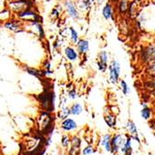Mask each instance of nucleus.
Here are the masks:
<instances>
[{
  "label": "nucleus",
  "instance_id": "bb28decb",
  "mask_svg": "<svg viewBox=\"0 0 155 155\" xmlns=\"http://www.w3.org/2000/svg\"><path fill=\"white\" fill-rule=\"evenodd\" d=\"M70 115V110L68 107L66 106H62V108L61 109L60 112H59V117L61 120H64L66 118H68V116Z\"/></svg>",
  "mask_w": 155,
  "mask_h": 155
},
{
  "label": "nucleus",
  "instance_id": "7c9ffc66",
  "mask_svg": "<svg viewBox=\"0 0 155 155\" xmlns=\"http://www.w3.org/2000/svg\"><path fill=\"white\" fill-rule=\"evenodd\" d=\"M76 97H77V93H76L74 88L68 91V97L69 98H71V100H74V98H76Z\"/></svg>",
  "mask_w": 155,
  "mask_h": 155
},
{
  "label": "nucleus",
  "instance_id": "6e6552de",
  "mask_svg": "<svg viewBox=\"0 0 155 155\" xmlns=\"http://www.w3.org/2000/svg\"><path fill=\"white\" fill-rule=\"evenodd\" d=\"M4 27L10 32L13 33H21L23 31V23L18 19H9L4 22Z\"/></svg>",
  "mask_w": 155,
  "mask_h": 155
},
{
  "label": "nucleus",
  "instance_id": "412c9836",
  "mask_svg": "<svg viewBox=\"0 0 155 155\" xmlns=\"http://www.w3.org/2000/svg\"><path fill=\"white\" fill-rule=\"evenodd\" d=\"M104 121L107 124V125L110 128H114L116 125V116L114 114H107L104 116Z\"/></svg>",
  "mask_w": 155,
  "mask_h": 155
},
{
  "label": "nucleus",
  "instance_id": "39448f33",
  "mask_svg": "<svg viewBox=\"0 0 155 155\" xmlns=\"http://www.w3.org/2000/svg\"><path fill=\"white\" fill-rule=\"evenodd\" d=\"M16 17L18 18V20H20L21 21L28 22V23H30L32 21H40V20H41V17L36 12L32 10V8L25 9L23 11L17 13Z\"/></svg>",
  "mask_w": 155,
  "mask_h": 155
},
{
  "label": "nucleus",
  "instance_id": "9b49d317",
  "mask_svg": "<svg viewBox=\"0 0 155 155\" xmlns=\"http://www.w3.org/2000/svg\"><path fill=\"white\" fill-rule=\"evenodd\" d=\"M76 46V51L79 55H86L88 50H89V42L87 39H79L77 43L75 44Z\"/></svg>",
  "mask_w": 155,
  "mask_h": 155
},
{
  "label": "nucleus",
  "instance_id": "c756f323",
  "mask_svg": "<svg viewBox=\"0 0 155 155\" xmlns=\"http://www.w3.org/2000/svg\"><path fill=\"white\" fill-rule=\"evenodd\" d=\"M69 143H70V138L67 135H63L62 137H61V145L64 147V148H67L69 146Z\"/></svg>",
  "mask_w": 155,
  "mask_h": 155
},
{
  "label": "nucleus",
  "instance_id": "f3484780",
  "mask_svg": "<svg viewBox=\"0 0 155 155\" xmlns=\"http://www.w3.org/2000/svg\"><path fill=\"white\" fill-rule=\"evenodd\" d=\"M126 129H127L128 133L130 134V137L132 138H134L135 140L139 142V137H138V133H137V126L135 124V123L131 120H129L127 123H126Z\"/></svg>",
  "mask_w": 155,
  "mask_h": 155
},
{
  "label": "nucleus",
  "instance_id": "f8f14e48",
  "mask_svg": "<svg viewBox=\"0 0 155 155\" xmlns=\"http://www.w3.org/2000/svg\"><path fill=\"white\" fill-rule=\"evenodd\" d=\"M129 2V0H119L116 3V7L114 8L116 13L119 15H124V14L127 13Z\"/></svg>",
  "mask_w": 155,
  "mask_h": 155
},
{
  "label": "nucleus",
  "instance_id": "b1692460",
  "mask_svg": "<svg viewBox=\"0 0 155 155\" xmlns=\"http://www.w3.org/2000/svg\"><path fill=\"white\" fill-rule=\"evenodd\" d=\"M11 18V12L8 8H4L3 10L0 11V21L5 22L8 21Z\"/></svg>",
  "mask_w": 155,
  "mask_h": 155
},
{
  "label": "nucleus",
  "instance_id": "393cba45",
  "mask_svg": "<svg viewBox=\"0 0 155 155\" xmlns=\"http://www.w3.org/2000/svg\"><path fill=\"white\" fill-rule=\"evenodd\" d=\"M72 149H71V152H73V151H78L79 150V149H80V146H81V140H80V138L79 137H74L73 138H72Z\"/></svg>",
  "mask_w": 155,
  "mask_h": 155
},
{
  "label": "nucleus",
  "instance_id": "f257e3e1",
  "mask_svg": "<svg viewBox=\"0 0 155 155\" xmlns=\"http://www.w3.org/2000/svg\"><path fill=\"white\" fill-rule=\"evenodd\" d=\"M55 98L56 95L53 90H46L38 96L39 102L41 103L43 109L48 112H51L54 110Z\"/></svg>",
  "mask_w": 155,
  "mask_h": 155
},
{
  "label": "nucleus",
  "instance_id": "4be33fe9",
  "mask_svg": "<svg viewBox=\"0 0 155 155\" xmlns=\"http://www.w3.org/2000/svg\"><path fill=\"white\" fill-rule=\"evenodd\" d=\"M70 110V114L73 115H79L83 112V107L80 103H74L72 106L69 108Z\"/></svg>",
  "mask_w": 155,
  "mask_h": 155
},
{
  "label": "nucleus",
  "instance_id": "c85d7f7f",
  "mask_svg": "<svg viewBox=\"0 0 155 155\" xmlns=\"http://www.w3.org/2000/svg\"><path fill=\"white\" fill-rule=\"evenodd\" d=\"M83 154L84 155H91L95 152V150L92 146H87L83 150Z\"/></svg>",
  "mask_w": 155,
  "mask_h": 155
},
{
  "label": "nucleus",
  "instance_id": "6ab92c4d",
  "mask_svg": "<svg viewBox=\"0 0 155 155\" xmlns=\"http://www.w3.org/2000/svg\"><path fill=\"white\" fill-rule=\"evenodd\" d=\"M68 32H69V37H70V40H71V42H72L73 44H76L77 41L80 39L77 31L74 29L73 26H71V27L68 28Z\"/></svg>",
  "mask_w": 155,
  "mask_h": 155
},
{
  "label": "nucleus",
  "instance_id": "20e7f679",
  "mask_svg": "<svg viewBox=\"0 0 155 155\" xmlns=\"http://www.w3.org/2000/svg\"><path fill=\"white\" fill-rule=\"evenodd\" d=\"M63 9L65 10L69 18H71L74 21H78L81 19L80 11L76 8L75 3L74 1H72V0H66V1H64Z\"/></svg>",
  "mask_w": 155,
  "mask_h": 155
},
{
  "label": "nucleus",
  "instance_id": "a878e982",
  "mask_svg": "<svg viewBox=\"0 0 155 155\" xmlns=\"http://www.w3.org/2000/svg\"><path fill=\"white\" fill-rule=\"evenodd\" d=\"M25 71H26L28 74H29L30 75H33V76H35V77H37V78H39V79H41L42 77H44L43 74H42V72L39 71V70L27 67V68H25Z\"/></svg>",
  "mask_w": 155,
  "mask_h": 155
},
{
  "label": "nucleus",
  "instance_id": "f03ea898",
  "mask_svg": "<svg viewBox=\"0 0 155 155\" xmlns=\"http://www.w3.org/2000/svg\"><path fill=\"white\" fill-rule=\"evenodd\" d=\"M8 9L10 12H14L15 14L23 11L25 9H30L33 8L32 0H10L7 3Z\"/></svg>",
  "mask_w": 155,
  "mask_h": 155
},
{
  "label": "nucleus",
  "instance_id": "2f4dec72",
  "mask_svg": "<svg viewBox=\"0 0 155 155\" xmlns=\"http://www.w3.org/2000/svg\"><path fill=\"white\" fill-rule=\"evenodd\" d=\"M106 0H95V3H97V6H101L102 4L105 3Z\"/></svg>",
  "mask_w": 155,
  "mask_h": 155
},
{
  "label": "nucleus",
  "instance_id": "f704fd0d",
  "mask_svg": "<svg viewBox=\"0 0 155 155\" xmlns=\"http://www.w3.org/2000/svg\"><path fill=\"white\" fill-rule=\"evenodd\" d=\"M58 1H61V2H64V1H66V0H58Z\"/></svg>",
  "mask_w": 155,
  "mask_h": 155
},
{
  "label": "nucleus",
  "instance_id": "7ed1b4c3",
  "mask_svg": "<svg viewBox=\"0 0 155 155\" xmlns=\"http://www.w3.org/2000/svg\"><path fill=\"white\" fill-rule=\"evenodd\" d=\"M108 69H109V76H110V81L111 84H116L119 82V78H120V74H121V66L120 63L116 61V60H112L110 63V65H108Z\"/></svg>",
  "mask_w": 155,
  "mask_h": 155
},
{
  "label": "nucleus",
  "instance_id": "423d86ee",
  "mask_svg": "<svg viewBox=\"0 0 155 155\" xmlns=\"http://www.w3.org/2000/svg\"><path fill=\"white\" fill-rule=\"evenodd\" d=\"M155 56V47L153 44H149L148 46L142 48L140 51V59L144 63H149L150 61H154Z\"/></svg>",
  "mask_w": 155,
  "mask_h": 155
},
{
  "label": "nucleus",
  "instance_id": "dca6fc26",
  "mask_svg": "<svg viewBox=\"0 0 155 155\" xmlns=\"http://www.w3.org/2000/svg\"><path fill=\"white\" fill-rule=\"evenodd\" d=\"M74 3L76 5V8H78V10H81L84 12L89 11L93 5L91 0H76Z\"/></svg>",
  "mask_w": 155,
  "mask_h": 155
},
{
  "label": "nucleus",
  "instance_id": "0eeeda50",
  "mask_svg": "<svg viewBox=\"0 0 155 155\" xmlns=\"http://www.w3.org/2000/svg\"><path fill=\"white\" fill-rule=\"evenodd\" d=\"M124 140H125V137L124 135L115 134L110 138V152L116 154L120 150L123 144L124 143Z\"/></svg>",
  "mask_w": 155,
  "mask_h": 155
},
{
  "label": "nucleus",
  "instance_id": "4468645a",
  "mask_svg": "<svg viewBox=\"0 0 155 155\" xmlns=\"http://www.w3.org/2000/svg\"><path fill=\"white\" fill-rule=\"evenodd\" d=\"M121 152L124 155H131L132 153V137L130 136H126L124 143L120 149Z\"/></svg>",
  "mask_w": 155,
  "mask_h": 155
},
{
  "label": "nucleus",
  "instance_id": "ddd939ff",
  "mask_svg": "<svg viewBox=\"0 0 155 155\" xmlns=\"http://www.w3.org/2000/svg\"><path fill=\"white\" fill-rule=\"evenodd\" d=\"M64 55L66 59L70 61H75L79 57V54L77 53L76 49L72 46H68L64 48Z\"/></svg>",
  "mask_w": 155,
  "mask_h": 155
},
{
  "label": "nucleus",
  "instance_id": "1a4fd4ad",
  "mask_svg": "<svg viewBox=\"0 0 155 155\" xmlns=\"http://www.w3.org/2000/svg\"><path fill=\"white\" fill-rule=\"evenodd\" d=\"M108 61H109V53L105 50L101 51L97 54V68L100 72L105 73L108 69Z\"/></svg>",
  "mask_w": 155,
  "mask_h": 155
},
{
  "label": "nucleus",
  "instance_id": "2eb2a0df",
  "mask_svg": "<svg viewBox=\"0 0 155 155\" xmlns=\"http://www.w3.org/2000/svg\"><path fill=\"white\" fill-rule=\"evenodd\" d=\"M61 128L64 131H74L77 128V124L72 118H66L61 123Z\"/></svg>",
  "mask_w": 155,
  "mask_h": 155
},
{
  "label": "nucleus",
  "instance_id": "9d476101",
  "mask_svg": "<svg viewBox=\"0 0 155 155\" xmlns=\"http://www.w3.org/2000/svg\"><path fill=\"white\" fill-rule=\"evenodd\" d=\"M114 13H115V9L114 8V4L110 3L109 1L105 3L101 11L102 17L104 18V20L105 21L114 20Z\"/></svg>",
  "mask_w": 155,
  "mask_h": 155
},
{
  "label": "nucleus",
  "instance_id": "5701e85b",
  "mask_svg": "<svg viewBox=\"0 0 155 155\" xmlns=\"http://www.w3.org/2000/svg\"><path fill=\"white\" fill-rule=\"evenodd\" d=\"M151 114H152L151 109L143 104V109L141 110V111H140V114H141L142 118L144 120H149V119H150Z\"/></svg>",
  "mask_w": 155,
  "mask_h": 155
},
{
  "label": "nucleus",
  "instance_id": "473e14b6",
  "mask_svg": "<svg viewBox=\"0 0 155 155\" xmlns=\"http://www.w3.org/2000/svg\"><path fill=\"white\" fill-rule=\"evenodd\" d=\"M118 1H119V0H109V2L111 3V4H116Z\"/></svg>",
  "mask_w": 155,
  "mask_h": 155
},
{
  "label": "nucleus",
  "instance_id": "aec40b11",
  "mask_svg": "<svg viewBox=\"0 0 155 155\" xmlns=\"http://www.w3.org/2000/svg\"><path fill=\"white\" fill-rule=\"evenodd\" d=\"M110 134H106L101 137V144L104 147L105 150H107L108 152H110Z\"/></svg>",
  "mask_w": 155,
  "mask_h": 155
},
{
  "label": "nucleus",
  "instance_id": "a211bd4d",
  "mask_svg": "<svg viewBox=\"0 0 155 155\" xmlns=\"http://www.w3.org/2000/svg\"><path fill=\"white\" fill-rule=\"evenodd\" d=\"M62 10H63V8L61 5H58L57 7L53 8L52 10H51V12H50V18L53 21L58 20L61 17V14Z\"/></svg>",
  "mask_w": 155,
  "mask_h": 155
},
{
  "label": "nucleus",
  "instance_id": "72a5a7b5",
  "mask_svg": "<svg viewBox=\"0 0 155 155\" xmlns=\"http://www.w3.org/2000/svg\"><path fill=\"white\" fill-rule=\"evenodd\" d=\"M134 2H136V3H139L140 1H142V0H133Z\"/></svg>",
  "mask_w": 155,
  "mask_h": 155
},
{
  "label": "nucleus",
  "instance_id": "cd10ccee",
  "mask_svg": "<svg viewBox=\"0 0 155 155\" xmlns=\"http://www.w3.org/2000/svg\"><path fill=\"white\" fill-rule=\"evenodd\" d=\"M120 87H121V90L124 93V95H128L129 94L130 87H129V86L127 84V83H126L124 80H121L120 81Z\"/></svg>",
  "mask_w": 155,
  "mask_h": 155
}]
</instances>
